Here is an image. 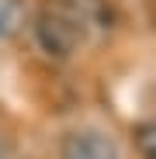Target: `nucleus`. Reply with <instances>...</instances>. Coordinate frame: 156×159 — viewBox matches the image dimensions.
<instances>
[{"label":"nucleus","mask_w":156,"mask_h":159,"mask_svg":"<svg viewBox=\"0 0 156 159\" xmlns=\"http://www.w3.org/2000/svg\"><path fill=\"white\" fill-rule=\"evenodd\" d=\"M35 35L42 42V48L49 52V56H59L66 59L69 52L76 48V42H80L83 35V24L76 14H63V11H45L35 24Z\"/></svg>","instance_id":"1"},{"label":"nucleus","mask_w":156,"mask_h":159,"mask_svg":"<svg viewBox=\"0 0 156 159\" xmlns=\"http://www.w3.org/2000/svg\"><path fill=\"white\" fill-rule=\"evenodd\" d=\"M59 159H121V149L104 128H73L59 142Z\"/></svg>","instance_id":"2"},{"label":"nucleus","mask_w":156,"mask_h":159,"mask_svg":"<svg viewBox=\"0 0 156 159\" xmlns=\"http://www.w3.org/2000/svg\"><path fill=\"white\" fill-rule=\"evenodd\" d=\"M11 31H14V14H11L4 4H0V42H4Z\"/></svg>","instance_id":"3"}]
</instances>
